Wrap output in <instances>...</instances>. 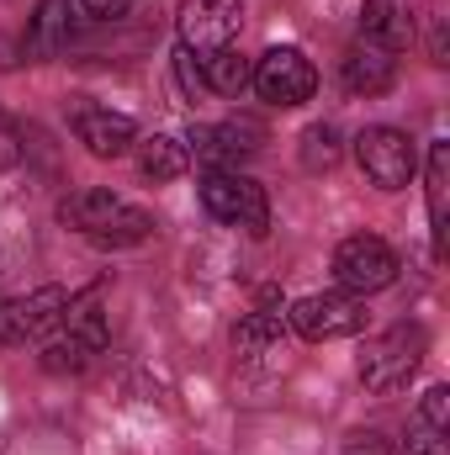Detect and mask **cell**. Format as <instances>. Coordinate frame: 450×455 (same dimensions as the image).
<instances>
[{"instance_id":"cell-1","label":"cell","mask_w":450,"mask_h":455,"mask_svg":"<svg viewBox=\"0 0 450 455\" xmlns=\"http://www.w3.org/2000/svg\"><path fill=\"white\" fill-rule=\"evenodd\" d=\"M59 223L75 228V233H80L85 243H96V249H127V243H143V238L154 233V218H149L143 207L122 202L117 191H101V186L64 196V202H59Z\"/></svg>"},{"instance_id":"cell-2","label":"cell","mask_w":450,"mask_h":455,"mask_svg":"<svg viewBox=\"0 0 450 455\" xmlns=\"http://www.w3.org/2000/svg\"><path fill=\"white\" fill-rule=\"evenodd\" d=\"M424 349H430V334L419 329V323H398V329H387V334H376V339H366L360 349V381H366V392H403L414 376H419V365H424Z\"/></svg>"},{"instance_id":"cell-3","label":"cell","mask_w":450,"mask_h":455,"mask_svg":"<svg viewBox=\"0 0 450 455\" xmlns=\"http://www.w3.org/2000/svg\"><path fill=\"white\" fill-rule=\"evenodd\" d=\"M286 329L308 344H329V339H355L366 329V297L350 291H313L297 297L286 307Z\"/></svg>"},{"instance_id":"cell-4","label":"cell","mask_w":450,"mask_h":455,"mask_svg":"<svg viewBox=\"0 0 450 455\" xmlns=\"http://www.w3.org/2000/svg\"><path fill=\"white\" fill-rule=\"evenodd\" d=\"M398 249L382 238V233H350L334 249V281L339 291L350 297H371V291H387L398 281Z\"/></svg>"},{"instance_id":"cell-5","label":"cell","mask_w":450,"mask_h":455,"mask_svg":"<svg viewBox=\"0 0 450 455\" xmlns=\"http://www.w3.org/2000/svg\"><path fill=\"white\" fill-rule=\"evenodd\" d=\"M202 207L228 228H244V233H265L270 228V196L260 180L238 175V170H207L202 175Z\"/></svg>"},{"instance_id":"cell-6","label":"cell","mask_w":450,"mask_h":455,"mask_svg":"<svg viewBox=\"0 0 450 455\" xmlns=\"http://www.w3.org/2000/svg\"><path fill=\"white\" fill-rule=\"evenodd\" d=\"M355 164L376 191H403L419 175V148L403 127H366L355 138Z\"/></svg>"},{"instance_id":"cell-7","label":"cell","mask_w":450,"mask_h":455,"mask_svg":"<svg viewBox=\"0 0 450 455\" xmlns=\"http://www.w3.org/2000/svg\"><path fill=\"white\" fill-rule=\"evenodd\" d=\"M238 27H244V0H181V11H175L181 48L197 53V59L233 48Z\"/></svg>"},{"instance_id":"cell-8","label":"cell","mask_w":450,"mask_h":455,"mask_svg":"<svg viewBox=\"0 0 450 455\" xmlns=\"http://www.w3.org/2000/svg\"><path fill=\"white\" fill-rule=\"evenodd\" d=\"M249 85H254L260 101H270V107H302V101H313V91H318V69L308 64L302 48H270V53H260Z\"/></svg>"},{"instance_id":"cell-9","label":"cell","mask_w":450,"mask_h":455,"mask_svg":"<svg viewBox=\"0 0 450 455\" xmlns=\"http://www.w3.org/2000/svg\"><path fill=\"white\" fill-rule=\"evenodd\" d=\"M69 307V291L64 286H37L27 297H11L0 302V344H27V339H48L59 329Z\"/></svg>"},{"instance_id":"cell-10","label":"cell","mask_w":450,"mask_h":455,"mask_svg":"<svg viewBox=\"0 0 450 455\" xmlns=\"http://www.w3.org/2000/svg\"><path fill=\"white\" fill-rule=\"evenodd\" d=\"M260 143H265V127L233 116V122H218V127H191L186 154L207 170H233L244 154H260Z\"/></svg>"},{"instance_id":"cell-11","label":"cell","mask_w":450,"mask_h":455,"mask_svg":"<svg viewBox=\"0 0 450 455\" xmlns=\"http://www.w3.org/2000/svg\"><path fill=\"white\" fill-rule=\"evenodd\" d=\"M75 138H80L85 154H96V159H122V154H133L138 127H133V116L112 112V107H80V112H75Z\"/></svg>"},{"instance_id":"cell-12","label":"cell","mask_w":450,"mask_h":455,"mask_svg":"<svg viewBox=\"0 0 450 455\" xmlns=\"http://www.w3.org/2000/svg\"><path fill=\"white\" fill-rule=\"evenodd\" d=\"M339 80H344V91L350 96H387L392 85H398V59L387 53V48H376V43H355L344 59H339Z\"/></svg>"},{"instance_id":"cell-13","label":"cell","mask_w":450,"mask_h":455,"mask_svg":"<svg viewBox=\"0 0 450 455\" xmlns=\"http://www.w3.org/2000/svg\"><path fill=\"white\" fill-rule=\"evenodd\" d=\"M75 0H37V11H32V27H27V59L32 64H48L53 53H64L69 48V37H75Z\"/></svg>"},{"instance_id":"cell-14","label":"cell","mask_w":450,"mask_h":455,"mask_svg":"<svg viewBox=\"0 0 450 455\" xmlns=\"http://www.w3.org/2000/svg\"><path fill=\"white\" fill-rule=\"evenodd\" d=\"M281 339H286V307L276 297H260V307L233 323V355L238 360H260V355H270Z\"/></svg>"},{"instance_id":"cell-15","label":"cell","mask_w":450,"mask_h":455,"mask_svg":"<svg viewBox=\"0 0 450 455\" xmlns=\"http://www.w3.org/2000/svg\"><path fill=\"white\" fill-rule=\"evenodd\" d=\"M360 37L387 48V53L414 48V11H408V0H366L360 5Z\"/></svg>"},{"instance_id":"cell-16","label":"cell","mask_w":450,"mask_h":455,"mask_svg":"<svg viewBox=\"0 0 450 455\" xmlns=\"http://www.w3.org/2000/svg\"><path fill=\"white\" fill-rule=\"evenodd\" d=\"M138 154V175L165 186V180H181L191 170V154H186V138H170V132H154V138H138L133 143Z\"/></svg>"},{"instance_id":"cell-17","label":"cell","mask_w":450,"mask_h":455,"mask_svg":"<svg viewBox=\"0 0 450 455\" xmlns=\"http://www.w3.org/2000/svg\"><path fill=\"white\" fill-rule=\"evenodd\" d=\"M249 75H254V64H249L238 48H218V53L202 59V80H207V91H213V96H228V101H238V96L249 91Z\"/></svg>"},{"instance_id":"cell-18","label":"cell","mask_w":450,"mask_h":455,"mask_svg":"<svg viewBox=\"0 0 450 455\" xmlns=\"http://www.w3.org/2000/svg\"><path fill=\"white\" fill-rule=\"evenodd\" d=\"M430 233H435V254H446V191H450V143H430Z\"/></svg>"},{"instance_id":"cell-19","label":"cell","mask_w":450,"mask_h":455,"mask_svg":"<svg viewBox=\"0 0 450 455\" xmlns=\"http://www.w3.org/2000/svg\"><path fill=\"white\" fill-rule=\"evenodd\" d=\"M334 159H339V132L329 122H324V127H308V132H302V164H308V170H329Z\"/></svg>"},{"instance_id":"cell-20","label":"cell","mask_w":450,"mask_h":455,"mask_svg":"<svg viewBox=\"0 0 450 455\" xmlns=\"http://www.w3.org/2000/svg\"><path fill=\"white\" fill-rule=\"evenodd\" d=\"M403 455H450V429H435V424H408V445Z\"/></svg>"},{"instance_id":"cell-21","label":"cell","mask_w":450,"mask_h":455,"mask_svg":"<svg viewBox=\"0 0 450 455\" xmlns=\"http://www.w3.org/2000/svg\"><path fill=\"white\" fill-rule=\"evenodd\" d=\"M414 419L419 424H435V429H450V387H430L419 397V413Z\"/></svg>"},{"instance_id":"cell-22","label":"cell","mask_w":450,"mask_h":455,"mask_svg":"<svg viewBox=\"0 0 450 455\" xmlns=\"http://www.w3.org/2000/svg\"><path fill=\"white\" fill-rule=\"evenodd\" d=\"M175 80H181V91L197 101V96H207V80H202V64H197V53H186V48H175Z\"/></svg>"},{"instance_id":"cell-23","label":"cell","mask_w":450,"mask_h":455,"mask_svg":"<svg viewBox=\"0 0 450 455\" xmlns=\"http://www.w3.org/2000/svg\"><path fill=\"white\" fill-rule=\"evenodd\" d=\"M85 16H96V21H122L127 16V0H75Z\"/></svg>"},{"instance_id":"cell-24","label":"cell","mask_w":450,"mask_h":455,"mask_svg":"<svg viewBox=\"0 0 450 455\" xmlns=\"http://www.w3.org/2000/svg\"><path fill=\"white\" fill-rule=\"evenodd\" d=\"M0 164H16V148H11V132H0Z\"/></svg>"}]
</instances>
